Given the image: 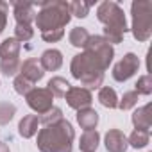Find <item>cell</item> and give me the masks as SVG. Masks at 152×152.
<instances>
[{"mask_svg": "<svg viewBox=\"0 0 152 152\" xmlns=\"http://www.w3.org/2000/svg\"><path fill=\"white\" fill-rule=\"evenodd\" d=\"M107 66H104V63L97 56H93L90 50H84L77 56H73L70 63L72 77L81 81V84L86 90H97L102 86Z\"/></svg>", "mask_w": 152, "mask_h": 152, "instance_id": "1", "label": "cell"}, {"mask_svg": "<svg viewBox=\"0 0 152 152\" xmlns=\"http://www.w3.org/2000/svg\"><path fill=\"white\" fill-rule=\"evenodd\" d=\"M75 131L68 120H61L38 132V148L41 152H72Z\"/></svg>", "mask_w": 152, "mask_h": 152, "instance_id": "2", "label": "cell"}, {"mask_svg": "<svg viewBox=\"0 0 152 152\" xmlns=\"http://www.w3.org/2000/svg\"><path fill=\"white\" fill-rule=\"evenodd\" d=\"M97 18L100 23H104V38L107 43H122L124 34L129 31L124 9L116 2L106 0L97 7Z\"/></svg>", "mask_w": 152, "mask_h": 152, "instance_id": "3", "label": "cell"}, {"mask_svg": "<svg viewBox=\"0 0 152 152\" xmlns=\"http://www.w3.org/2000/svg\"><path fill=\"white\" fill-rule=\"evenodd\" d=\"M72 20L68 2L64 0H47V2L39 4V11L34 18L38 29L41 32L47 31H59L66 27Z\"/></svg>", "mask_w": 152, "mask_h": 152, "instance_id": "4", "label": "cell"}, {"mask_svg": "<svg viewBox=\"0 0 152 152\" xmlns=\"http://www.w3.org/2000/svg\"><path fill=\"white\" fill-rule=\"evenodd\" d=\"M132 15V36L136 41H147L152 34V4L148 0H138L131 6Z\"/></svg>", "mask_w": 152, "mask_h": 152, "instance_id": "5", "label": "cell"}, {"mask_svg": "<svg viewBox=\"0 0 152 152\" xmlns=\"http://www.w3.org/2000/svg\"><path fill=\"white\" fill-rule=\"evenodd\" d=\"M25 100L29 104V107L32 111H36L38 115H45L47 111H50L54 107V95L47 90V88H34L25 95Z\"/></svg>", "mask_w": 152, "mask_h": 152, "instance_id": "6", "label": "cell"}, {"mask_svg": "<svg viewBox=\"0 0 152 152\" xmlns=\"http://www.w3.org/2000/svg\"><path fill=\"white\" fill-rule=\"evenodd\" d=\"M138 68H140V57L134 52H127L113 66V79L118 81V83H125L138 72Z\"/></svg>", "mask_w": 152, "mask_h": 152, "instance_id": "7", "label": "cell"}, {"mask_svg": "<svg viewBox=\"0 0 152 152\" xmlns=\"http://www.w3.org/2000/svg\"><path fill=\"white\" fill-rule=\"evenodd\" d=\"M84 50H90L93 56H97V57L104 63V66H107V68H109V64L113 63L115 48H113L111 43H107V39H106L104 36H90V39H88Z\"/></svg>", "mask_w": 152, "mask_h": 152, "instance_id": "8", "label": "cell"}, {"mask_svg": "<svg viewBox=\"0 0 152 152\" xmlns=\"http://www.w3.org/2000/svg\"><path fill=\"white\" fill-rule=\"evenodd\" d=\"M64 99H66V104H68L72 109H75V111L86 109V107H90L91 102H93L91 91L86 90V88H79V86H72V88L66 91Z\"/></svg>", "mask_w": 152, "mask_h": 152, "instance_id": "9", "label": "cell"}, {"mask_svg": "<svg viewBox=\"0 0 152 152\" xmlns=\"http://www.w3.org/2000/svg\"><path fill=\"white\" fill-rule=\"evenodd\" d=\"M13 6V15H15V20L18 25H31L36 18V11H34V4H29V2H16L13 0L11 2Z\"/></svg>", "mask_w": 152, "mask_h": 152, "instance_id": "10", "label": "cell"}, {"mask_svg": "<svg viewBox=\"0 0 152 152\" xmlns=\"http://www.w3.org/2000/svg\"><path fill=\"white\" fill-rule=\"evenodd\" d=\"M20 75H23L32 84H36L38 81H41L45 77V70L41 68V64L36 57H29L20 64Z\"/></svg>", "mask_w": 152, "mask_h": 152, "instance_id": "11", "label": "cell"}, {"mask_svg": "<svg viewBox=\"0 0 152 152\" xmlns=\"http://www.w3.org/2000/svg\"><path fill=\"white\" fill-rule=\"evenodd\" d=\"M104 145L107 152H125L127 150V136L120 129H109L104 136Z\"/></svg>", "mask_w": 152, "mask_h": 152, "instance_id": "12", "label": "cell"}, {"mask_svg": "<svg viewBox=\"0 0 152 152\" xmlns=\"http://www.w3.org/2000/svg\"><path fill=\"white\" fill-rule=\"evenodd\" d=\"M152 104H145L143 107H138L134 113H132V125L134 129L138 131H148L150 132V127H152Z\"/></svg>", "mask_w": 152, "mask_h": 152, "instance_id": "13", "label": "cell"}, {"mask_svg": "<svg viewBox=\"0 0 152 152\" xmlns=\"http://www.w3.org/2000/svg\"><path fill=\"white\" fill-rule=\"evenodd\" d=\"M39 64L45 72H56L63 66V54L57 48H48L41 54Z\"/></svg>", "mask_w": 152, "mask_h": 152, "instance_id": "14", "label": "cell"}, {"mask_svg": "<svg viewBox=\"0 0 152 152\" xmlns=\"http://www.w3.org/2000/svg\"><path fill=\"white\" fill-rule=\"evenodd\" d=\"M77 124L84 131H93V129H97V124H99V113L93 107L81 109V111H77Z\"/></svg>", "mask_w": 152, "mask_h": 152, "instance_id": "15", "label": "cell"}, {"mask_svg": "<svg viewBox=\"0 0 152 152\" xmlns=\"http://www.w3.org/2000/svg\"><path fill=\"white\" fill-rule=\"evenodd\" d=\"M38 125H39V118H38L36 115H27V116H23V118L20 120V124H18V132H20L22 138L29 140V138L36 136Z\"/></svg>", "mask_w": 152, "mask_h": 152, "instance_id": "16", "label": "cell"}, {"mask_svg": "<svg viewBox=\"0 0 152 152\" xmlns=\"http://www.w3.org/2000/svg\"><path fill=\"white\" fill-rule=\"evenodd\" d=\"M22 50V43L16 38H6L0 43V57L2 59H18Z\"/></svg>", "mask_w": 152, "mask_h": 152, "instance_id": "17", "label": "cell"}, {"mask_svg": "<svg viewBox=\"0 0 152 152\" xmlns=\"http://www.w3.org/2000/svg\"><path fill=\"white\" fill-rule=\"evenodd\" d=\"M100 145V134L97 132V129L93 131H84L79 141V148L81 152H95Z\"/></svg>", "mask_w": 152, "mask_h": 152, "instance_id": "18", "label": "cell"}, {"mask_svg": "<svg viewBox=\"0 0 152 152\" xmlns=\"http://www.w3.org/2000/svg\"><path fill=\"white\" fill-rule=\"evenodd\" d=\"M90 36H91V34L88 32V29H84V27H73V29L70 31L68 41H70V45L75 47V48H84L86 43H88V39H90Z\"/></svg>", "mask_w": 152, "mask_h": 152, "instance_id": "19", "label": "cell"}, {"mask_svg": "<svg viewBox=\"0 0 152 152\" xmlns=\"http://www.w3.org/2000/svg\"><path fill=\"white\" fill-rule=\"evenodd\" d=\"M99 102L107 109H116L118 107V95L113 88L102 86V88H99Z\"/></svg>", "mask_w": 152, "mask_h": 152, "instance_id": "20", "label": "cell"}, {"mask_svg": "<svg viewBox=\"0 0 152 152\" xmlns=\"http://www.w3.org/2000/svg\"><path fill=\"white\" fill-rule=\"evenodd\" d=\"M70 88H72L70 83H68L66 79H63V77H52V79L48 81V84H47V90H48L54 97H61V99H64V95H66V91H68Z\"/></svg>", "mask_w": 152, "mask_h": 152, "instance_id": "21", "label": "cell"}, {"mask_svg": "<svg viewBox=\"0 0 152 152\" xmlns=\"http://www.w3.org/2000/svg\"><path fill=\"white\" fill-rule=\"evenodd\" d=\"M148 141H150V132L148 131H138V129H134L131 132V136L127 138V145H131L132 148H143V147L148 145Z\"/></svg>", "mask_w": 152, "mask_h": 152, "instance_id": "22", "label": "cell"}, {"mask_svg": "<svg viewBox=\"0 0 152 152\" xmlns=\"http://www.w3.org/2000/svg\"><path fill=\"white\" fill-rule=\"evenodd\" d=\"M20 59H0V72L6 77H16L20 73Z\"/></svg>", "mask_w": 152, "mask_h": 152, "instance_id": "23", "label": "cell"}, {"mask_svg": "<svg viewBox=\"0 0 152 152\" xmlns=\"http://www.w3.org/2000/svg\"><path fill=\"white\" fill-rule=\"evenodd\" d=\"M68 9L70 15L75 18H86L90 15V4L83 2V0H73V2H68Z\"/></svg>", "mask_w": 152, "mask_h": 152, "instance_id": "24", "label": "cell"}, {"mask_svg": "<svg viewBox=\"0 0 152 152\" xmlns=\"http://www.w3.org/2000/svg\"><path fill=\"white\" fill-rule=\"evenodd\" d=\"M63 120V109L61 107H52L50 111H47L45 115H41L39 116V124H43L45 127H48V125H54V124H57V122H61Z\"/></svg>", "mask_w": 152, "mask_h": 152, "instance_id": "25", "label": "cell"}, {"mask_svg": "<svg viewBox=\"0 0 152 152\" xmlns=\"http://www.w3.org/2000/svg\"><path fill=\"white\" fill-rule=\"evenodd\" d=\"M16 113V106L11 102H0V125H6L13 120Z\"/></svg>", "mask_w": 152, "mask_h": 152, "instance_id": "26", "label": "cell"}, {"mask_svg": "<svg viewBox=\"0 0 152 152\" xmlns=\"http://www.w3.org/2000/svg\"><path fill=\"white\" fill-rule=\"evenodd\" d=\"M134 91L138 95H150L152 93V77L147 73V75H141L138 79V83L134 84Z\"/></svg>", "mask_w": 152, "mask_h": 152, "instance_id": "27", "label": "cell"}, {"mask_svg": "<svg viewBox=\"0 0 152 152\" xmlns=\"http://www.w3.org/2000/svg\"><path fill=\"white\" fill-rule=\"evenodd\" d=\"M13 86H15V91L18 93V95H27L31 90H34V84L31 83V81H27L25 77H23V75H16V77H15V83H13Z\"/></svg>", "mask_w": 152, "mask_h": 152, "instance_id": "28", "label": "cell"}, {"mask_svg": "<svg viewBox=\"0 0 152 152\" xmlns=\"http://www.w3.org/2000/svg\"><path fill=\"white\" fill-rule=\"evenodd\" d=\"M138 100H140V95L136 91H127V93H124L122 100H118V107L122 111H129L138 104Z\"/></svg>", "mask_w": 152, "mask_h": 152, "instance_id": "29", "label": "cell"}, {"mask_svg": "<svg viewBox=\"0 0 152 152\" xmlns=\"http://www.w3.org/2000/svg\"><path fill=\"white\" fill-rule=\"evenodd\" d=\"M34 36V29L31 25H18L15 27V38L22 43V41H29L31 38Z\"/></svg>", "mask_w": 152, "mask_h": 152, "instance_id": "30", "label": "cell"}, {"mask_svg": "<svg viewBox=\"0 0 152 152\" xmlns=\"http://www.w3.org/2000/svg\"><path fill=\"white\" fill-rule=\"evenodd\" d=\"M64 36V29H59V31H47V32H41V38L47 41V43H56L59 39H63Z\"/></svg>", "mask_w": 152, "mask_h": 152, "instance_id": "31", "label": "cell"}, {"mask_svg": "<svg viewBox=\"0 0 152 152\" xmlns=\"http://www.w3.org/2000/svg\"><path fill=\"white\" fill-rule=\"evenodd\" d=\"M7 11H9V4L0 2V34L4 32V29L7 25Z\"/></svg>", "mask_w": 152, "mask_h": 152, "instance_id": "32", "label": "cell"}, {"mask_svg": "<svg viewBox=\"0 0 152 152\" xmlns=\"http://www.w3.org/2000/svg\"><path fill=\"white\" fill-rule=\"evenodd\" d=\"M0 152H11V150H9V147H7V143L0 141Z\"/></svg>", "mask_w": 152, "mask_h": 152, "instance_id": "33", "label": "cell"}]
</instances>
